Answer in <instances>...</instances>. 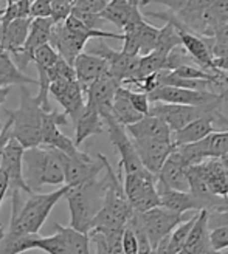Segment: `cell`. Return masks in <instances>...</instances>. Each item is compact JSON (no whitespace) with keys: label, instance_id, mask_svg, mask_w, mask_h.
I'll return each mask as SVG.
<instances>
[{"label":"cell","instance_id":"obj_1","mask_svg":"<svg viewBox=\"0 0 228 254\" xmlns=\"http://www.w3.org/2000/svg\"><path fill=\"white\" fill-rule=\"evenodd\" d=\"M70 186L62 185L59 189L47 194L33 192L23 201L20 192L9 195L11 197V220L8 231L16 234H37L50 212L53 211L56 203L66 197Z\"/></svg>","mask_w":228,"mask_h":254},{"label":"cell","instance_id":"obj_2","mask_svg":"<svg viewBox=\"0 0 228 254\" xmlns=\"http://www.w3.org/2000/svg\"><path fill=\"white\" fill-rule=\"evenodd\" d=\"M22 172L31 192L45 185H64V154L50 146L25 149Z\"/></svg>","mask_w":228,"mask_h":254},{"label":"cell","instance_id":"obj_3","mask_svg":"<svg viewBox=\"0 0 228 254\" xmlns=\"http://www.w3.org/2000/svg\"><path fill=\"white\" fill-rule=\"evenodd\" d=\"M106 189L107 174H104V177H101V179L96 177L90 182L69 189L66 198L70 209V228L82 234H88L96 214L103 208Z\"/></svg>","mask_w":228,"mask_h":254},{"label":"cell","instance_id":"obj_4","mask_svg":"<svg viewBox=\"0 0 228 254\" xmlns=\"http://www.w3.org/2000/svg\"><path fill=\"white\" fill-rule=\"evenodd\" d=\"M104 169L107 174V189L103 201V208L96 214L90 231L101 233V234L121 233L126 228V225H128V220L134 209L131 208L128 197L124 194L120 175H117L115 171L112 169L107 158L104 161Z\"/></svg>","mask_w":228,"mask_h":254},{"label":"cell","instance_id":"obj_5","mask_svg":"<svg viewBox=\"0 0 228 254\" xmlns=\"http://www.w3.org/2000/svg\"><path fill=\"white\" fill-rule=\"evenodd\" d=\"M11 123L9 135L20 143L23 149L41 146L42 143V117L44 109L36 96L30 93L27 85L20 87V106L16 110H5Z\"/></svg>","mask_w":228,"mask_h":254},{"label":"cell","instance_id":"obj_6","mask_svg":"<svg viewBox=\"0 0 228 254\" xmlns=\"http://www.w3.org/2000/svg\"><path fill=\"white\" fill-rule=\"evenodd\" d=\"M228 99V87L224 90L222 96L214 101V103L204 106V107H193V106H175V104H163V103H152L149 107L151 117H157L163 120L168 124L169 130L174 133L177 130L183 129L188 124H191L193 121L205 117L207 113H210L214 109H222L225 104V101Z\"/></svg>","mask_w":228,"mask_h":254},{"label":"cell","instance_id":"obj_7","mask_svg":"<svg viewBox=\"0 0 228 254\" xmlns=\"http://www.w3.org/2000/svg\"><path fill=\"white\" fill-rule=\"evenodd\" d=\"M157 177L148 171L137 174H123V189L129 205L137 212H146L160 206L157 194Z\"/></svg>","mask_w":228,"mask_h":254},{"label":"cell","instance_id":"obj_8","mask_svg":"<svg viewBox=\"0 0 228 254\" xmlns=\"http://www.w3.org/2000/svg\"><path fill=\"white\" fill-rule=\"evenodd\" d=\"M101 118H103L104 127L107 129V133H109V138L113 147H115L120 154V171L123 174H137V172L146 171L140 158H138V154L132 143V138L128 135L124 127L113 118L112 112L103 113Z\"/></svg>","mask_w":228,"mask_h":254},{"label":"cell","instance_id":"obj_9","mask_svg":"<svg viewBox=\"0 0 228 254\" xmlns=\"http://www.w3.org/2000/svg\"><path fill=\"white\" fill-rule=\"evenodd\" d=\"M191 215L186 214H177L163 206L152 208L146 212H140V219L145 228V233L148 236V240L154 250L161 240L169 236L175 226H179L182 222L189 219Z\"/></svg>","mask_w":228,"mask_h":254},{"label":"cell","instance_id":"obj_10","mask_svg":"<svg viewBox=\"0 0 228 254\" xmlns=\"http://www.w3.org/2000/svg\"><path fill=\"white\" fill-rule=\"evenodd\" d=\"M225 90V88H224ZM222 92H199V90H188V88L179 87H168L158 85L151 93H148L149 103H163V104H175V106H193V107H204L222 96Z\"/></svg>","mask_w":228,"mask_h":254},{"label":"cell","instance_id":"obj_11","mask_svg":"<svg viewBox=\"0 0 228 254\" xmlns=\"http://www.w3.org/2000/svg\"><path fill=\"white\" fill-rule=\"evenodd\" d=\"M228 130V120L222 113V109H214L205 117H202L191 124H188L183 129L172 133V143L174 146H183L197 143L200 139L207 138L214 132Z\"/></svg>","mask_w":228,"mask_h":254},{"label":"cell","instance_id":"obj_12","mask_svg":"<svg viewBox=\"0 0 228 254\" xmlns=\"http://www.w3.org/2000/svg\"><path fill=\"white\" fill-rule=\"evenodd\" d=\"M106 157L98 154L96 158H90L85 152H78L75 157L64 155V185L76 188L85 182H90L104 171Z\"/></svg>","mask_w":228,"mask_h":254},{"label":"cell","instance_id":"obj_13","mask_svg":"<svg viewBox=\"0 0 228 254\" xmlns=\"http://www.w3.org/2000/svg\"><path fill=\"white\" fill-rule=\"evenodd\" d=\"M87 53L104 59L109 67V74L113 79H117L120 84L134 78L138 65V59H140V56L126 55L121 50L117 52V50L110 48L106 42H103V39H98V42L93 47L88 48Z\"/></svg>","mask_w":228,"mask_h":254},{"label":"cell","instance_id":"obj_14","mask_svg":"<svg viewBox=\"0 0 228 254\" xmlns=\"http://www.w3.org/2000/svg\"><path fill=\"white\" fill-rule=\"evenodd\" d=\"M23 147L14 138H9L2 152V160H0V172H3L8 180V194L12 195L16 192H27L33 194L30 188L23 180L22 172V160H23Z\"/></svg>","mask_w":228,"mask_h":254},{"label":"cell","instance_id":"obj_15","mask_svg":"<svg viewBox=\"0 0 228 254\" xmlns=\"http://www.w3.org/2000/svg\"><path fill=\"white\" fill-rule=\"evenodd\" d=\"M48 93L52 95L58 103L64 107L66 117L73 121H78L81 113L85 107V93L78 81H58L52 82L48 88Z\"/></svg>","mask_w":228,"mask_h":254},{"label":"cell","instance_id":"obj_16","mask_svg":"<svg viewBox=\"0 0 228 254\" xmlns=\"http://www.w3.org/2000/svg\"><path fill=\"white\" fill-rule=\"evenodd\" d=\"M53 25H55V22L52 20V17L31 19V25H30V31H28L27 41H25L20 52L16 53L14 59H12L20 71H23L25 68L28 67V64L33 61V53L36 52L37 48L48 45Z\"/></svg>","mask_w":228,"mask_h":254},{"label":"cell","instance_id":"obj_17","mask_svg":"<svg viewBox=\"0 0 228 254\" xmlns=\"http://www.w3.org/2000/svg\"><path fill=\"white\" fill-rule=\"evenodd\" d=\"M87 42H88L87 37L69 31L66 28L64 22H62V23L53 25L48 45L59 55L61 59H64L67 64H70L73 67L75 59L78 58V55L82 53V50L85 48Z\"/></svg>","mask_w":228,"mask_h":254},{"label":"cell","instance_id":"obj_18","mask_svg":"<svg viewBox=\"0 0 228 254\" xmlns=\"http://www.w3.org/2000/svg\"><path fill=\"white\" fill-rule=\"evenodd\" d=\"M132 143L145 169L155 177L175 147L172 141L160 139H132Z\"/></svg>","mask_w":228,"mask_h":254},{"label":"cell","instance_id":"obj_19","mask_svg":"<svg viewBox=\"0 0 228 254\" xmlns=\"http://www.w3.org/2000/svg\"><path fill=\"white\" fill-rule=\"evenodd\" d=\"M120 85L121 84L110 74L96 79L85 88V106L98 110L99 117L103 113L112 112V101Z\"/></svg>","mask_w":228,"mask_h":254},{"label":"cell","instance_id":"obj_20","mask_svg":"<svg viewBox=\"0 0 228 254\" xmlns=\"http://www.w3.org/2000/svg\"><path fill=\"white\" fill-rule=\"evenodd\" d=\"M188 169L189 166L174 147V150L171 152L169 157L161 166L160 172L157 174V182L163 183L164 186H168L171 189L182 190V192H189Z\"/></svg>","mask_w":228,"mask_h":254},{"label":"cell","instance_id":"obj_21","mask_svg":"<svg viewBox=\"0 0 228 254\" xmlns=\"http://www.w3.org/2000/svg\"><path fill=\"white\" fill-rule=\"evenodd\" d=\"M194 168L204 179L207 188L214 197L228 198V169L221 163L219 158H210L199 164H194Z\"/></svg>","mask_w":228,"mask_h":254},{"label":"cell","instance_id":"obj_22","mask_svg":"<svg viewBox=\"0 0 228 254\" xmlns=\"http://www.w3.org/2000/svg\"><path fill=\"white\" fill-rule=\"evenodd\" d=\"M73 70H75L76 81L82 87L84 93H85V88L92 82L109 74V67L104 59H101L90 53H84V52L75 59Z\"/></svg>","mask_w":228,"mask_h":254},{"label":"cell","instance_id":"obj_23","mask_svg":"<svg viewBox=\"0 0 228 254\" xmlns=\"http://www.w3.org/2000/svg\"><path fill=\"white\" fill-rule=\"evenodd\" d=\"M155 188H157V194H158V200H160V206L166 208L172 212H177V214L202 211L200 203L194 198V195L191 192H182V190L171 189L160 182L155 183Z\"/></svg>","mask_w":228,"mask_h":254},{"label":"cell","instance_id":"obj_24","mask_svg":"<svg viewBox=\"0 0 228 254\" xmlns=\"http://www.w3.org/2000/svg\"><path fill=\"white\" fill-rule=\"evenodd\" d=\"M132 139H160V141H172V132L168 124L157 117L146 115L138 123L124 127Z\"/></svg>","mask_w":228,"mask_h":254},{"label":"cell","instance_id":"obj_25","mask_svg":"<svg viewBox=\"0 0 228 254\" xmlns=\"http://www.w3.org/2000/svg\"><path fill=\"white\" fill-rule=\"evenodd\" d=\"M179 33H180L182 47L185 48V52L189 55V58L193 59V62L197 67L204 68L210 73H222L214 67V58L210 52L207 42L202 39V37L185 30H179Z\"/></svg>","mask_w":228,"mask_h":254},{"label":"cell","instance_id":"obj_26","mask_svg":"<svg viewBox=\"0 0 228 254\" xmlns=\"http://www.w3.org/2000/svg\"><path fill=\"white\" fill-rule=\"evenodd\" d=\"M56 233L48 237H37L34 250H42L47 254H75L73 236L75 230L70 226H62L61 223H53Z\"/></svg>","mask_w":228,"mask_h":254},{"label":"cell","instance_id":"obj_27","mask_svg":"<svg viewBox=\"0 0 228 254\" xmlns=\"http://www.w3.org/2000/svg\"><path fill=\"white\" fill-rule=\"evenodd\" d=\"M30 25L31 17H27L12 20L6 27H0V50L9 53L11 56L19 53L28 37Z\"/></svg>","mask_w":228,"mask_h":254},{"label":"cell","instance_id":"obj_28","mask_svg":"<svg viewBox=\"0 0 228 254\" xmlns=\"http://www.w3.org/2000/svg\"><path fill=\"white\" fill-rule=\"evenodd\" d=\"M103 132H104V123L103 118L99 117L98 110L85 106L81 117L75 123V146L79 147L87 138L99 135Z\"/></svg>","mask_w":228,"mask_h":254},{"label":"cell","instance_id":"obj_29","mask_svg":"<svg viewBox=\"0 0 228 254\" xmlns=\"http://www.w3.org/2000/svg\"><path fill=\"white\" fill-rule=\"evenodd\" d=\"M12 85H37V79H33L17 68L12 56L0 50V87Z\"/></svg>","mask_w":228,"mask_h":254},{"label":"cell","instance_id":"obj_30","mask_svg":"<svg viewBox=\"0 0 228 254\" xmlns=\"http://www.w3.org/2000/svg\"><path fill=\"white\" fill-rule=\"evenodd\" d=\"M39 234H16L0 225V254H22L34 250Z\"/></svg>","mask_w":228,"mask_h":254},{"label":"cell","instance_id":"obj_31","mask_svg":"<svg viewBox=\"0 0 228 254\" xmlns=\"http://www.w3.org/2000/svg\"><path fill=\"white\" fill-rule=\"evenodd\" d=\"M112 115L115 118L123 127H128V126H132L135 123H138L143 115H140L131 104V101L128 98V88L120 85L118 90L113 96V101H112Z\"/></svg>","mask_w":228,"mask_h":254},{"label":"cell","instance_id":"obj_32","mask_svg":"<svg viewBox=\"0 0 228 254\" xmlns=\"http://www.w3.org/2000/svg\"><path fill=\"white\" fill-rule=\"evenodd\" d=\"M177 47H182L179 28H177L174 23L164 22V27H161L158 31V39H157V45L154 50L168 56Z\"/></svg>","mask_w":228,"mask_h":254},{"label":"cell","instance_id":"obj_33","mask_svg":"<svg viewBox=\"0 0 228 254\" xmlns=\"http://www.w3.org/2000/svg\"><path fill=\"white\" fill-rule=\"evenodd\" d=\"M199 212H194L191 217L186 219L185 222H182L179 226L174 228V231L168 236V242H169V253L171 254H179L182 251V248L185 247L186 244V239L189 236V231H191V228L196 222V217H197Z\"/></svg>","mask_w":228,"mask_h":254},{"label":"cell","instance_id":"obj_34","mask_svg":"<svg viewBox=\"0 0 228 254\" xmlns=\"http://www.w3.org/2000/svg\"><path fill=\"white\" fill-rule=\"evenodd\" d=\"M30 0H17V2L5 5L2 17H0V27H6L12 20L30 17Z\"/></svg>","mask_w":228,"mask_h":254},{"label":"cell","instance_id":"obj_35","mask_svg":"<svg viewBox=\"0 0 228 254\" xmlns=\"http://www.w3.org/2000/svg\"><path fill=\"white\" fill-rule=\"evenodd\" d=\"M73 79H76L73 67L70 65V64H67L64 59H61V58L55 62V65L48 71L50 84L58 82V81H73Z\"/></svg>","mask_w":228,"mask_h":254},{"label":"cell","instance_id":"obj_36","mask_svg":"<svg viewBox=\"0 0 228 254\" xmlns=\"http://www.w3.org/2000/svg\"><path fill=\"white\" fill-rule=\"evenodd\" d=\"M70 16L78 19L82 25H85L88 30H96V31H99L101 27H103V25L106 23L103 19H101L99 14H92V12L79 11V9H75V8H72Z\"/></svg>","mask_w":228,"mask_h":254},{"label":"cell","instance_id":"obj_37","mask_svg":"<svg viewBox=\"0 0 228 254\" xmlns=\"http://www.w3.org/2000/svg\"><path fill=\"white\" fill-rule=\"evenodd\" d=\"M210 242L214 251H224L228 248V225L210 230Z\"/></svg>","mask_w":228,"mask_h":254},{"label":"cell","instance_id":"obj_38","mask_svg":"<svg viewBox=\"0 0 228 254\" xmlns=\"http://www.w3.org/2000/svg\"><path fill=\"white\" fill-rule=\"evenodd\" d=\"M128 88V87H126ZM128 98L131 101L132 107L140 113V115L146 117L149 113V107H151V103H149V98L146 93L143 92H134L131 88H128Z\"/></svg>","mask_w":228,"mask_h":254},{"label":"cell","instance_id":"obj_39","mask_svg":"<svg viewBox=\"0 0 228 254\" xmlns=\"http://www.w3.org/2000/svg\"><path fill=\"white\" fill-rule=\"evenodd\" d=\"M208 12L216 25L228 23V0H214L208 8Z\"/></svg>","mask_w":228,"mask_h":254},{"label":"cell","instance_id":"obj_40","mask_svg":"<svg viewBox=\"0 0 228 254\" xmlns=\"http://www.w3.org/2000/svg\"><path fill=\"white\" fill-rule=\"evenodd\" d=\"M52 14V0H33L30 3L31 19H45Z\"/></svg>","mask_w":228,"mask_h":254},{"label":"cell","instance_id":"obj_41","mask_svg":"<svg viewBox=\"0 0 228 254\" xmlns=\"http://www.w3.org/2000/svg\"><path fill=\"white\" fill-rule=\"evenodd\" d=\"M107 3L109 0H75L73 8L85 12H92V14H99Z\"/></svg>","mask_w":228,"mask_h":254},{"label":"cell","instance_id":"obj_42","mask_svg":"<svg viewBox=\"0 0 228 254\" xmlns=\"http://www.w3.org/2000/svg\"><path fill=\"white\" fill-rule=\"evenodd\" d=\"M121 250L123 254H138V242L134 231L129 226L124 228L123 236H121Z\"/></svg>","mask_w":228,"mask_h":254},{"label":"cell","instance_id":"obj_43","mask_svg":"<svg viewBox=\"0 0 228 254\" xmlns=\"http://www.w3.org/2000/svg\"><path fill=\"white\" fill-rule=\"evenodd\" d=\"M188 0H140V6H146V5H151V3H157V5H163L166 6L169 12H179Z\"/></svg>","mask_w":228,"mask_h":254},{"label":"cell","instance_id":"obj_44","mask_svg":"<svg viewBox=\"0 0 228 254\" xmlns=\"http://www.w3.org/2000/svg\"><path fill=\"white\" fill-rule=\"evenodd\" d=\"M87 236H88V239L92 240V244L95 245V253L93 254H115L110 250V247L107 245V242H106V239H104L103 234L90 231Z\"/></svg>","mask_w":228,"mask_h":254},{"label":"cell","instance_id":"obj_45","mask_svg":"<svg viewBox=\"0 0 228 254\" xmlns=\"http://www.w3.org/2000/svg\"><path fill=\"white\" fill-rule=\"evenodd\" d=\"M73 245H75V254H92L90 253V239H88L87 234L76 231L75 237H73Z\"/></svg>","mask_w":228,"mask_h":254},{"label":"cell","instance_id":"obj_46","mask_svg":"<svg viewBox=\"0 0 228 254\" xmlns=\"http://www.w3.org/2000/svg\"><path fill=\"white\" fill-rule=\"evenodd\" d=\"M179 254H219L218 251H214L211 244L202 245V247H193V248H182Z\"/></svg>","mask_w":228,"mask_h":254},{"label":"cell","instance_id":"obj_47","mask_svg":"<svg viewBox=\"0 0 228 254\" xmlns=\"http://www.w3.org/2000/svg\"><path fill=\"white\" fill-rule=\"evenodd\" d=\"M9 127H11V123L6 120L3 127H2V132H0V160H2V152L5 149V144L8 143V139L11 138L9 135Z\"/></svg>","mask_w":228,"mask_h":254},{"label":"cell","instance_id":"obj_48","mask_svg":"<svg viewBox=\"0 0 228 254\" xmlns=\"http://www.w3.org/2000/svg\"><path fill=\"white\" fill-rule=\"evenodd\" d=\"M214 67H216L219 71L228 74V52H227L224 56H221V58H218V59H214Z\"/></svg>","mask_w":228,"mask_h":254},{"label":"cell","instance_id":"obj_49","mask_svg":"<svg viewBox=\"0 0 228 254\" xmlns=\"http://www.w3.org/2000/svg\"><path fill=\"white\" fill-rule=\"evenodd\" d=\"M9 92H11V87H0V106L6 101V96L9 95Z\"/></svg>","mask_w":228,"mask_h":254},{"label":"cell","instance_id":"obj_50","mask_svg":"<svg viewBox=\"0 0 228 254\" xmlns=\"http://www.w3.org/2000/svg\"><path fill=\"white\" fill-rule=\"evenodd\" d=\"M219 160H221V163L224 164V166L228 169V154H227V155H224V157H221Z\"/></svg>","mask_w":228,"mask_h":254},{"label":"cell","instance_id":"obj_51","mask_svg":"<svg viewBox=\"0 0 228 254\" xmlns=\"http://www.w3.org/2000/svg\"><path fill=\"white\" fill-rule=\"evenodd\" d=\"M2 2H3V0H0V17H2V12H3V8H2Z\"/></svg>","mask_w":228,"mask_h":254},{"label":"cell","instance_id":"obj_52","mask_svg":"<svg viewBox=\"0 0 228 254\" xmlns=\"http://www.w3.org/2000/svg\"><path fill=\"white\" fill-rule=\"evenodd\" d=\"M219 254H228V248H227V250H224V251H221Z\"/></svg>","mask_w":228,"mask_h":254},{"label":"cell","instance_id":"obj_53","mask_svg":"<svg viewBox=\"0 0 228 254\" xmlns=\"http://www.w3.org/2000/svg\"><path fill=\"white\" fill-rule=\"evenodd\" d=\"M151 254H155V251H152V253H151Z\"/></svg>","mask_w":228,"mask_h":254}]
</instances>
